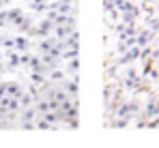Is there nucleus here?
<instances>
[{"instance_id": "1", "label": "nucleus", "mask_w": 159, "mask_h": 148, "mask_svg": "<svg viewBox=\"0 0 159 148\" xmlns=\"http://www.w3.org/2000/svg\"><path fill=\"white\" fill-rule=\"evenodd\" d=\"M142 116H144V118H148V120L159 118V97H157V95H153V92H151V97H148L146 105H144Z\"/></svg>"}, {"instance_id": "2", "label": "nucleus", "mask_w": 159, "mask_h": 148, "mask_svg": "<svg viewBox=\"0 0 159 148\" xmlns=\"http://www.w3.org/2000/svg\"><path fill=\"white\" fill-rule=\"evenodd\" d=\"M155 37H157V32L155 30H151V28H142V30H138V45L140 47H148L153 41H155Z\"/></svg>"}, {"instance_id": "3", "label": "nucleus", "mask_w": 159, "mask_h": 148, "mask_svg": "<svg viewBox=\"0 0 159 148\" xmlns=\"http://www.w3.org/2000/svg\"><path fill=\"white\" fill-rule=\"evenodd\" d=\"M9 22H11V24H22V22H24V13H22V11H20V9H13V11H9Z\"/></svg>"}, {"instance_id": "4", "label": "nucleus", "mask_w": 159, "mask_h": 148, "mask_svg": "<svg viewBox=\"0 0 159 148\" xmlns=\"http://www.w3.org/2000/svg\"><path fill=\"white\" fill-rule=\"evenodd\" d=\"M65 71H67L69 75H75L80 71V60L78 58H71V60L67 62V69H65Z\"/></svg>"}, {"instance_id": "5", "label": "nucleus", "mask_w": 159, "mask_h": 148, "mask_svg": "<svg viewBox=\"0 0 159 148\" xmlns=\"http://www.w3.org/2000/svg\"><path fill=\"white\" fill-rule=\"evenodd\" d=\"M7 95L20 99V97H22V88H20V84H7Z\"/></svg>"}, {"instance_id": "6", "label": "nucleus", "mask_w": 159, "mask_h": 148, "mask_svg": "<svg viewBox=\"0 0 159 148\" xmlns=\"http://www.w3.org/2000/svg\"><path fill=\"white\" fill-rule=\"evenodd\" d=\"M65 73H67V71L52 69V71H50V79H52V82H60V84H62V82H65Z\"/></svg>"}, {"instance_id": "7", "label": "nucleus", "mask_w": 159, "mask_h": 148, "mask_svg": "<svg viewBox=\"0 0 159 148\" xmlns=\"http://www.w3.org/2000/svg\"><path fill=\"white\" fill-rule=\"evenodd\" d=\"M15 47L22 49V52H26L28 49V41L24 39V37H17V39H15Z\"/></svg>"}, {"instance_id": "8", "label": "nucleus", "mask_w": 159, "mask_h": 148, "mask_svg": "<svg viewBox=\"0 0 159 148\" xmlns=\"http://www.w3.org/2000/svg\"><path fill=\"white\" fill-rule=\"evenodd\" d=\"M30 26H32V17H24V22L20 24V28H22V30H28Z\"/></svg>"}, {"instance_id": "9", "label": "nucleus", "mask_w": 159, "mask_h": 148, "mask_svg": "<svg viewBox=\"0 0 159 148\" xmlns=\"http://www.w3.org/2000/svg\"><path fill=\"white\" fill-rule=\"evenodd\" d=\"M0 71H4V65H0Z\"/></svg>"}, {"instance_id": "10", "label": "nucleus", "mask_w": 159, "mask_h": 148, "mask_svg": "<svg viewBox=\"0 0 159 148\" xmlns=\"http://www.w3.org/2000/svg\"><path fill=\"white\" fill-rule=\"evenodd\" d=\"M71 2H73V4H78V0H71Z\"/></svg>"}]
</instances>
